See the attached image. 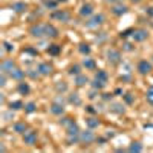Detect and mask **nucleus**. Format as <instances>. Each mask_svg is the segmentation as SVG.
<instances>
[{
	"mask_svg": "<svg viewBox=\"0 0 153 153\" xmlns=\"http://www.w3.org/2000/svg\"><path fill=\"white\" fill-rule=\"evenodd\" d=\"M146 100H147L149 104H153V86H150V87L147 89V92H146Z\"/></svg>",
	"mask_w": 153,
	"mask_h": 153,
	"instance_id": "35",
	"label": "nucleus"
},
{
	"mask_svg": "<svg viewBox=\"0 0 153 153\" xmlns=\"http://www.w3.org/2000/svg\"><path fill=\"white\" fill-rule=\"evenodd\" d=\"M49 112L52 113V115H55V117H63L65 115V112H66V109H65V104H60V103H52V106L49 107Z\"/></svg>",
	"mask_w": 153,
	"mask_h": 153,
	"instance_id": "12",
	"label": "nucleus"
},
{
	"mask_svg": "<svg viewBox=\"0 0 153 153\" xmlns=\"http://www.w3.org/2000/svg\"><path fill=\"white\" fill-rule=\"evenodd\" d=\"M58 3H65V2H68V0H57Z\"/></svg>",
	"mask_w": 153,
	"mask_h": 153,
	"instance_id": "51",
	"label": "nucleus"
},
{
	"mask_svg": "<svg viewBox=\"0 0 153 153\" xmlns=\"http://www.w3.org/2000/svg\"><path fill=\"white\" fill-rule=\"evenodd\" d=\"M98 92H100V91H97V89H94V87H92V91L89 92V95H87V97H89V100H95V98H97V95H98Z\"/></svg>",
	"mask_w": 153,
	"mask_h": 153,
	"instance_id": "40",
	"label": "nucleus"
},
{
	"mask_svg": "<svg viewBox=\"0 0 153 153\" xmlns=\"http://www.w3.org/2000/svg\"><path fill=\"white\" fill-rule=\"evenodd\" d=\"M12 130H14L16 133H19V135H23L25 132L28 130V124L25 121H17V123L12 124Z\"/></svg>",
	"mask_w": 153,
	"mask_h": 153,
	"instance_id": "17",
	"label": "nucleus"
},
{
	"mask_svg": "<svg viewBox=\"0 0 153 153\" xmlns=\"http://www.w3.org/2000/svg\"><path fill=\"white\" fill-rule=\"evenodd\" d=\"M26 75H28V76H31L32 80H37L42 74L38 72V69H28V71H26Z\"/></svg>",
	"mask_w": 153,
	"mask_h": 153,
	"instance_id": "34",
	"label": "nucleus"
},
{
	"mask_svg": "<svg viewBox=\"0 0 153 153\" xmlns=\"http://www.w3.org/2000/svg\"><path fill=\"white\" fill-rule=\"evenodd\" d=\"M14 68H16V61L12 58H3L2 60V65H0V71H2V74L8 75Z\"/></svg>",
	"mask_w": 153,
	"mask_h": 153,
	"instance_id": "8",
	"label": "nucleus"
},
{
	"mask_svg": "<svg viewBox=\"0 0 153 153\" xmlns=\"http://www.w3.org/2000/svg\"><path fill=\"white\" fill-rule=\"evenodd\" d=\"M17 91H19V94H20V95H28V94H29V91H31V87H29V84H28V83L20 81V83L17 84Z\"/></svg>",
	"mask_w": 153,
	"mask_h": 153,
	"instance_id": "23",
	"label": "nucleus"
},
{
	"mask_svg": "<svg viewBox=\"0 0 153 153\" xmlns=\"http://www.w3.org/2000/svg\"><path fill=\"white\" fill-rule=\"evenodd\" d=\"M68 101H69L71 104H74V106H81V104H83V100H81V97H80L78 92H72V94L69 95Z\"/></svg>",
	"mask_w": 153,
	"mask_h": 153,
	"instance_id": "22",
	"label": "nucleus"
},
{
	"mask_svg": "<svg viewBox=\"0 0 153 153\" xmlns=\"http://www.w3.org/2000/svg\"><path fill=\"white\" fill-rule=\"evenodd\" d=\"M57 0L54 2V0H46L45 2V5H46V8H51V9H57Z\"/></svg>",
	"mask_w": 153,
	"mask_h": 153,
	"instance_id": "37",
	"label": "nucleus"
},
{
	"mask_svg": "<svg viewBox=\"0 0 153 153\" xmlns=\"http://www.w3.org/2000/svg\"><path fill=\"white\" fill-rule=\"evenodd\" d=\"M25 112L26 113H34V112H37V104L34 103V101H29V103H26L25 104Z\"/></svg>",
	"mask_w": 153,
	"mask_h": 153,
	"instance_id": "29",
	"label": "nucleus"
},
{
	"mask_svg": "<svg viewBox=\"0 0 153 153\" xmlns=\"http://www.w3.org/2000/svg\"><path fill=\"white\" fill-rule=\"evenodd\" d=\"M75 121H74V118H71V117H61V120H60V126H63L65 129H68L69 126H72Z\"/></svg>",
	"mask_w": 153,
	"mask_h": 153,
	"instance_id": "28",
	"label": "nucleus"
},
{
	"mask_svg": "<svg viewBox=\"0 0 153 153\" xmlns=\"http://www.w3.org/2000/svg\"><path fill=\"white\" fill-rule=\"evenodd\" d=\"M106 38H107V34H106V32H101V35H100V37L97 35V42H98V43H101V42H104Z\"/></svg>",
	"mask_w": 153,
	"mask_h": 153,
	"instance_id": "42",
	"label": "nucleus"
},
{
	"mask_svg": "<svg viewBox=\"0 0 153 153\" xmlns=\"http://www.w3.org/2000/svg\"><path fill=\"white\" fill-rule=\"evenodd\" d=\"M12 9H14L16 12H25L28 9V3H25V2H16V3H12Z\"/></svg>",
	"mask_w": 153,
	"mask_h": 153,
	"instance_id": "25",
	"label": "nucleus"
},
{
	"mask_svg": "<svg viewBox=\"0 0 153 153\" xmlns=\"http://www.w3.org/2000/svg\"><path fill=\"white\" fill-rule=\"evenodd\" d=\"M29 32H31V35H32V37H37V38L45 37V25H42V23L34 25V26H31Z\"/></svg>",
	"mask_w": 153,
	"mask_h": 153,
	"instance_id": "13",
	"label": "nucleus"
},
{
	"mask_svg": "<svg viewBox=\"0 0 153 153\" xmlns=\"http://www.w3.org/2000/svg\"><path fill=\"white\" fill-rule=\"evenodd\" d=\"M3 120L5 121H11V120H14V110H8V112H5L3 113Z\"/></svg>",
	"mask_w": 153,
	"mask_h": 153,
	"instance_id": "36",
	"label": "nucleus"
},
{
	"mask_svg": "<svg viewBox=\"0 0 153 153\" xmlns=\"http://www.w3.org/2000/svg\"><path fill=\"white\" fill-rule=\"evenodd\" d=\"M147 14L153 17V8H149V9H147Z\"/></svg>",
	"mask_w": 153,
	"mask_h": 153,
	"instance_id": "49",
	"label": "nucleus"
},
{
	"mask_svg": "<svg viewBox=\"0 0 153 153\" xmlns=\"http://www.w3.org/2000/svg\"><path fill=\"white\" fill-rule=\"evenodd\" d=\"M129 152H135V153H139V152H143V144L141 143H138V141H133L130 146H129Z\"/></svg>",
	"mask_w": 153,
	"mask_h": 153,
	"instance_id": "27",
	"label": "nucleus"
},
{
	"mask_svg": "<svg viewBox=\"0 0 153 153\" xmlns=\"http://www.w3.org/2000/svg\"><path fill=\"white\" fill-rule=\"evenodd\" d=\"M132 2H133V3H139V2H141V0H132Z\"/></svg>",
	"mask_w": 153,
	"mask_h": 153,
	"instance_id": "52",
	"label": "nucleus"
},
{
	"mask_svg": "<svg viewBox=\"0 0 153 153\" xmlns=\"http://www.w3.org/2000/svg\"><path fill=\"white\" fill-rule=\"evenodd\" d=\"M46 51H48V54H49V55H58V54H60V51H61V48H60L58 45H51Z\"/></svg>",
	"mask_w": 153,
	"mask_h": 153,
	"instance_id": "30",
	"label": "nucleus"
},
{
	"mask_svg": "<svg viewBox=\"0 0 153 153\" xmlns=\"http://www.w3.org/2000/svg\"><path fill=\"white\" fill-rule=\"evenodd\" d=\"M107 81H109V74L103 69H100L95 72L94 75V80H92V87L97 89V91H103V89L107 86Z\"/></svg>",
	"mask_w": 153,
	"mask_h": 153,
	"instance_id": "1",
	"label": "nucleus"
},
{
	"mask_svg": "<svg viewBox=\"0 0 153 153\" xmlns=\"http://www.w3.org/2000/svg\"><path fill=\"white\" fill-rule=\"evenodd\" d=\"M106 60H107L109 65L117 66V65H120V63L123 61V55H121V52H120L118 49L109 48V49L106 51Z\"/></svg>",
	"mask_w": 153,
	"mask_h": 153,
	"instance_id": "4",
	"label": "nucleus"
},
{
	"mask_svg": "<svg viewBox=\"0 0 153 153\" xmlns=\"http://www.w3.org/2000/svg\"><path fill=\"white\" fill-rule=\"evenodd\" d=\"M133 40L138 42V43H141V42H146L147 38H149V32L146 29H135L133 31Z\"/></svg>",
	"mask_w": 153,
	"mask_h": 153,
	"instance_id": "14",
	"label": "nucleus"
},
{
	"mask_svg": "<svg viewBox=\"0 0 153 153\" xmlns=\"http://www.w3.org/2000/svg\"><path fill=\"white\" fill-rule=\"evenodd\" d=\"M6 78H8L6 74H0V86H2V87L6 86Z\"/></svg>",
	"mask_w": 153,
	"mask_h": 153,
	"instance_id": "39",
	"label": "nucleus"
},
{
	"mask_svg": "<svg viewBox=\"0 0 153 153\" xmlns=\"http://www.w3.org/2000/svg\"><path fill=\"white\" fill-rule=\"evenodd\" d=\"M112 97H113L112 94H103V100H104V101H110Z\"/></svg>",
	"mask_w": 153,
	"mask_h": 153,
	"instance_id": "45",
	"label": "nucleus"
},
{
	"mask_svg": "<svg viewBox=\"0 0 153 153\" xmlns=\"http://www.w3.org/2000/svg\"><path fill=\"white\" fill-rule=\"evenodd\" d=\"M130 34H133V29H127V31L121 32V38H123V37H127V35H130Z\"/></svg>",
	"mask_w": 153,
	"mask_h": 153,
	"instance_id": "44",
	"label": "nucleus"
},
{
	"mask_svg": "<svg viewBox=\"0 0 153 153\" xmlns=\"http://www.w3.org/2000/svg\"><path fill=\"white\" fill-rule=\"evenodd\" d=\"M109 109H110V112L118 113V115H123V113L126 112V106H124L123 103H110Z\"/></svg>",
	"mask_w": 153,
	"mask_h": 153,
	"instance_id": "21",
	"label": "nucleus"
},
{
	"mask_svg": "<svg viewBox=\"0 0 153 153\" xmlns=\"http://www.w3.org/2000/svg\"><path fill=\"white\" fill-rule=\"evenodd\" d=\"M8 76L9 78H12V80H16V81H23L25 80V76H26V71H22L20 68H14L9 74H8Z\"/></svg>",
	"mask_w": 153,
	"mask_h": 153,
	"instance_id": "10",
	"label": "nucleus"
},
{
	"mask_svg": "<svg viewBox=\"0 0 153 153\" xmlns=\"http://www.w3.org/2000/svg\"><path fill=\"white\" fill-rule=\"evenodd\" d=\"M81 68H83L81 65H74V66H71V68H69L68 74H69V75H74V76H75V75L81 74Z\"/></svg>",
	"mask_w": 153,
	"mask_h": 153,
	"instance_id": "32",
	"label": "nucleus"
},
{
	"mask_svg": "<svg viewBox=\"0 0 153 153\" xmlns=\"http://www.w3.org/2000/svg\"><path fill=\"white\" fill-rule=\"evenodd\" d=\"M0 101H2V104L5 103V95H3V94H2V97H0Z\"/></svg>",
	"mask_w": 153,
	"mask_h": 153,
	"instance_id": "50",
	"label": "nucleus"
},
{
	"mask_svg": "<svg viewBox=\"0 0 153 153\" xmlns=\"http://www.w3.org/2000/svg\"><path fill=\"white\" fill-rule=\"evenodd\" d=\"M55 91H57L58 94L68 92V83H66V81H57V83H55Z\"/></svg>",
	"mask_w": 153,
	"mask_h": 153,
	"instance_id": "26",
	"label": "nucleus"
},
{
	"mask_svg": "<svg viewBox=\"0 0 153 153\" xmlns=\"http://www.w3.org/2000/svg\"><path fill=\"white\" fill-rule=\"evenodd\" d=\"M124 97V101H126V104H133V95L132 94H126V95H123Z\"/></svg>",
	"mask_w": 153,
	"mask_h": 153,
	"instance_id": "38",
	"label": "nucleus"
},
{
	"mask_svg": "<svg viewBox=\"0 0 153 153\" xmlns=\"http://www.w3.org/2000/svg\"><path fill=\"white\" fill-rule=\"evenodd\" d=\"M3 48L6 49V52H11V51L14 49V46H12L9 42H3Z\"/></svg>",
	"mask_w": 153,
	"mask_h": 153,
	"instance_id": "41",
	"label": "nucleus"
},
{
	"mask_svg": "<svg viewBox=\"0 0 153 153\" xmlns=\"http://www.w3.org/2000/svg\"><path fill=\"white\" fill-rule=\"evenodd\" d=\"M152 69H153L152 63L147 61V60H141V61H138V65H136V71L141 74V75H147V74H150Z\"/></svg>",
	"mask_w": 153,
	"mask_h": 153,
	"instance_id": "7",
	"label": "nucleus"
},
{
	"mask_svg": "<svg viewBox=\"0 0 153 153\" xmlns=\"http://www.w3.org/2000/svg\"><path fill=\"white\" fill-rule=\"evenodd\" d=\"M86 112H89V113H92V115H95V113H98V110L94 107V106H86Z\"/></svg>",
	"mask_w": 153,
	"mask_h": 153,
	"instance_id": "43",
	"label": "nucleus"
},
{
	"mask_svg": "<svg viewBox=\"0 0 153 153\" xmlns=\"http://www.w3.org/2000/svg\"><path fill=\"white\" fill-rule=\"evenodd\" d=\"M106 3H109V5H117V3H120L121 0H104Z\"/></svg>",
	"mask_w": 153,
	"mask_h": 153,
	"instance_id": "46",
	"label": "nucleus"
},
{
	"mask_svg": "<svg viewBox=\"0 0 153 153\" xmlns=\"http://www.w3.org/2000/svg\"><path fill=\"white\" fill-rule=\"evenodd\" d=\"M37 69H38V72H40L43 76L51 75V74H52V71H54L52 65H51V63H48V61H42V63H38Z\"/></svg>",
	"mask_w": 153,
	"mask_h": 153,
	"instance_id": "11",
	"label": "nucleus"
},
{
	"mask_svg": "<svg viewBox=\"0 0 153 153\" xmlns=\"http://www.w3.org/2000/svg\"><path fill=\"white\" fill-rule=\"evenodd\" d=\"M94 14V6L91 3H84L80 9V16L81 17H91Z\"/></svg>",
	"mask_w": 153,
	"mask_h": 153,
	"instance_id": "20",
	"label": "nucleus"
},
{
	"mask_svg": "<svg viewBox=\"0 0 153 153\" xmlns=\"http://www.w3.org/2000/svg\"><path fill=\"white\" fill-rule=\"evenodd\" d=\"M52 19L60 20L63 23H68V22H71V12H68L65 9H57L54 14H52Z\"/></svg>",
	"mask_w": 153,
	"mask_h": 153,
	"instance_id": "9",
	"label": "nucleus"
},
{
	"mask_svg": "<svg viewBox=\"0 0 153 153\" xmlns=\"http://www.w3.org/2000/svg\"><path fill=\"white\" fill-rule=\"evenodd\" d=\"M95 139H97V135H95L94 129H89V127H87L86 130H81L80 132V144H83V146L92 144Z\"/></svg>",
	"mask_w": 153,
	"mask_h": 153,
	"instance_id": "5",
	"label": "nucleus"
},
{
	"mask_svg": "<svg viewBox=\"0 0 153 153\" xmlns=\"http://www.w3.org/2000/svg\"><path fill=\"white\" fill-rule=\"evenodd\" d=\"M68 133H66V141H68V144L69 146H72V144H76V143H80V129H78V124L76 123H74L72 126H69L68 127Z\"/></svg>",
	"mask_w": 153,
	"mask_h": 153,
	"instance_id": "2",
	"label": "nucleus"
},
{
	"mask_svg": "<svg viewBox=\"0 0 153 153\" xmlns=\"http://www.w3.org/2000/svg\"><path fill=\"white\" fill-rule=\"evenodd\" d=\"M58 35V31L55 26H52V25H49V23H45V37L48 38H55Z\"/></svg>",
	"mask_w": 153,
	"mask_h": 153,
	"instance_id": "18",
	"label": "nucleus"
},
{
	"mask_svg": "<svg viewBox=\"0 0 153 153\" xmlns=\"http://www.w3.org/2000/svg\"><path fill=\"white\" fill-rule=\"evenodd\" d=\"M104 22H106V16L100 12V14H94V16L89 17V19L86 20V23H84V26H86L87 29H97V28H100Z\"/></svg>",
	"mask_w": 153,
	"mask_h": 153,
	"instance_id": "3",
	"label": "nucleus"
},
{
	"mask_svg": "<svg viewBox=\"0 0 153 153\" xmlns=\"http://www.w3.org/2000/svg\"><path fill=\"white\" fill-rule=\"evenodd\" d=\"M23 107H25V104L22 103V101H19V100L11 101V103H9V109H11V110H20V109H23Z\"/></svg>",
	"mask_w": 153,
	"mask_h": 153,
	"instance_id": "31",
	"label": "nucleus"
},
{
	"mask_svg": "<svg viewBox=\"0 0 153 153\" xmlns=\"http://www.w3.org/2000/svg\"><path fill=\"white\" fill-rule=\"evenodd\" d=\"M78 51H80V54H83V55H89L91 54V46H89L87 43H81L78 46Z\"/></svg>",
	"mask_w": 153,
	"mask_h": 153,
	"instance_id": "33",
	"label": "nucleus"
},
{
	"mask_svg": "<svg viewBox=\"0 0 153 153\" xmlns=\"http://www.w3.org/2000/svg\"><path fill=\"white\" fill-rule=\"evenodd\" d=\"M127 9H129V8H127V5H123V3L120 2V3H117V5H112V14L117 16V17H120V16L126 14Z\"/></svg>",
	"mask_w": 153,
	"mask_h": 153,
	"instance_id": "15",
	"label": "nucleus"
},
{
	"mask_svg": "<svg viewBox=\"0 0 153 153\" xmlns=\"http://www.w3.org/2000/svg\"><path fill=\"white\" fill-rule=\"evenodd\" d=\"M74 83L76 87H83L89 83V76L84 75V74H78V75H75V78H74Z\"/></svg>",
	"mask_w": 153,
	"mask_h": 153,
	"instance_id": "19",
	"label": "nucleus"
},
{
	"mask_svg": "<svg viewBox=\"0 0 153 153\" xmlns=\"http://www.w3.org/2000/svg\"><path fill=\"white\" fill-rule=\"evenodd\" d=\"M115 95H121L123 94V91H121V89H115V92H113Z\"/></svg>",
	"mask_w": 153,
	"mask_h": 153,
	"instance_id": "48",
	"label": "nucleus"
},
{
	"mask_svg": "<svg viewBox=\"0 0 153 153\" xmlns=\"http://www.w3.org/2000/svg\"><path fill=\"white\" fill-rule=\"evenodd\" d=\"M81 66L86 68V71H95L97 63H95L94 58H91L89 55H84V58H83V61H81Z\"/></svg>",
	"mask_w": 153,
	"mask_h": 153,
	"instance_id": "16",
	"label": "nucleus"
},
{
	"mask_svg": "<svg viewBox=\"0 0 153 153\" xmlns=\"http://www.w3.org/2000/svg\"><path fill=\"white\" fill-rule=\"evenodd\" d=\"M86 124H87V127L89 129H97V127H100V120L98 118H95V117H89L87 120H86Z\"/></svg>",
	"mask_w": 153,
	"mask_h": 153,
	"instance_id": "24",
	"label": "nucleus"
},
{
	"mask_svg": "<svg viewBox=\"0 0 153 153\" xmlns=\"http://www.w3.org/2000/svg\"><path fill=\"white\" fill-rule=\"evenodd\" d=\"M37 138H38L37 130L28 129L26 132L23 133V143L26 144V146H35V144H37Z\"/></svg>",
	"mask_w": 153,
	"mask_h": 153,
	"instance_id": "6",
	"label": "nucleus"
},
{
	"mask_svg": "<svg viewBox=\"0 0 153 153\" xmlns=\"http://www.w3.org/2000/svg\"><path fill=\"white\" fill-rule=\"evenodd\" d=\"M124 49H126V51H132L133 48H132V45H130V43H126V45H124Z\"/></svg>",
	"mask_w": 153,
	"mask_h": 153,
	"instance_id": "47",
	"label": "nucleus"
}]
</instances>
